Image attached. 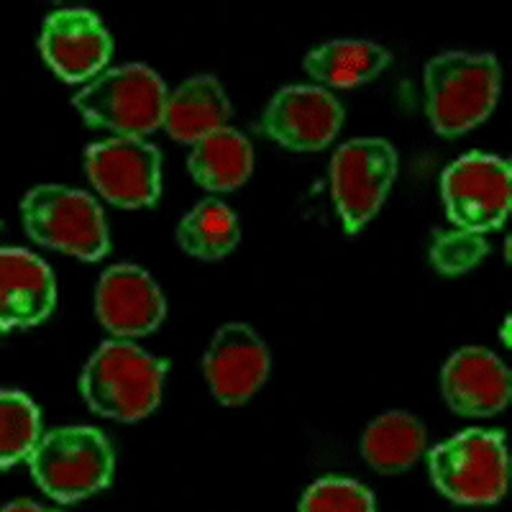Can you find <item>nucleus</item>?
Masks as SVG:
<instances>
[{
	"label": "nucleus",
	"instance_id": "obj_1",
	"mask_svg": "<svg viewBox=\"0 0 512 512\" xmlns=\"http://www.w3.org/2000/svg\"><path fill=\"white\" fill-rule=\"evenodd\" d=\"M164 377L167 361L118 338L95 349L82 369L80 390L95 413L131 423L157 410Z\"/></svg>",
	"mask_w": 512,
	"mask_h": 512
},
{
	"label": "nucleus",
	"instance_id": "obj_2",
	"mask_svg": "<svg viewBox=\"0 0 512 512\" xmlns=\"http://www.w3.org/2000/svg\"><path fill=\"white\" fill-rule=\"evenodd\" d=\"M29 469L49 497L75 502L111 484L116 456L108 436L93 425H62L36 441Z\"/></svg>",
	"mask_w": 512,
	"mask_h": 512
},
{
	"label": "nucleus",
	"instance_id": "obj_3",
	"mask_svg": "<svg viewBox=\"0 0 512 512\" xmlns=\"http://www.w3.org/2000/svg\"><path fill=\"white\" fill-rule=\"evenodd\" d=\"M500 95L495 54L443 52L425 64V100L438 134L456 136L482 123Z\"/></svg>",
	"mask_w": 512,
	"mask_h": 512
},
{
	"label": "nucleus",
	"instance_id": "obj_4",
	"mask_svg": "<svg viewBox=\"0 0 512 512\" xmlns=\"http://www.w3.org/2000/svg\"><path fill=\"white\" fill-rule=\"evenodd\" d=\"M167 95L162 77L152 67L134 62L95 75L75 95V108L90 126L141 139L162 126Z\"/></svg>",
	"mask_w": 512,
	"mask_h": 512
},
{
	"label": "nucleus",
	"instance_id": "obj_5",
	"mask_svg": "<svg viewBox=\"0 0 512 512\" xmlns=\"http://www.w3.org/2000/svg\"><path fill=\"white\" fill-rule=\"evenodd\" d=\"M441 495L461 505H492L507 492L505 433L469 428L438 443L428 456Z\"/></svg>",
	"mask_w": 512,
	"mask_h": 512
},
{
	"label": "nucleus",
	"instance_id": "obj_6",
	"mask_svg": "<svg viewBox=\"0 0 512 512\" xmlns=\"http://www.w3.org/2000/svg\"><path fill=\"white\" fill-rule=\"evenodd\" d=\"M26 231L34 241L95 262L108 251V223L98 200L67 185H36L26 192Z\"/></svg>",
	"mask_w": 512,
	"mask_h": 512
},
{
	"label": "nucleus",
	"instance_id": "obj_7",
	"mask_svg": "<svg viewBox=\"0 0 512 512\" xmlns=\"http://www.w3.org/2000/svg\"><path fill=\"white\" fill-rule=\"evenodd\" d=\"M397 175L390 141L361 136L341 144L331 157V192L346 233H359L382 208Z\"/></svg>",
	"mask_w": 512,
	"mask_h": 512
},
{
	"label": "nucleus",
	"instance_id": "obj_8",
	"mask_svg": "<svg viewBox=\"0 0 512 512\" xmlns=\"http://www.w3.org/2000/svg\"><path fill=\"white\" fill-rule=\"evenodd\" d=\"M441 192L456 226L472 233L492 231L510 210V162L495 154H464L443 172Z\"/></svg>",
	"mask_w": 512,
	"mask_h": 512
},
{
	"label": "nucleus",
	"instance_id": "obj_9",
	"mask_svg": "<svg viewBox=\"0 0 512 512\" xmlns=\"http://www.w3.org/2000/svg\"><path fill=\"white\" fill-rule=\"evenodd\" d=\"M85 167L95 190L123 208L154 205L162 192V152L136 136L90 144Z\"/></svg>",
	"mask_w": 512,
	"mask_h": 512
},
{
	"label": "nucleus",
	"instance_id": "obj_10",
	"mask_svg": "<svg viewBox=\"0 0 512 512\" xmlns=\"http://www.w3.org/2000/svg\"><path fill=\"white\" fill-rule=\"evenodd\" d=\"M39 47L54 72L67 82H82L108 64L113 36L90 8H59L44 21Z\"/></svg>",
	"mask_w": 512,
	"mask_h": 512
},
{
	"label": "nucleus",
	"instance_id": "obj_11",
	"mask_svg": "<svg viewBox=\"0 0 512 512\" xmlns=\"http://www.w3.org/2000/svg\"><path fill=\"white\" fill-rule=\"evenodd\" d=\"M344 108L336 95L313 85H290L274 93L264 111L262 128L277 144L297 152L323 149L338 134Z\"/></svg>",
	"mask_w": 512,
	"mask_h": 512
},
{
	"label": "nucleus",
	"instance_id": "obj_12",
	"mask_svg": "<svg viewBox=\"0 0 512 512\" xmlns=\"http://www.w3.org/2000/svg\"><path fill=\"white\" fill-rule=\"evenodd\" d=\"M269 349L246 323H226L210 338L203 372L210 390L223 405H241L269 377Z\"/></svg>",
	"mask_w": 512,
	"mask_h": 512
},
{
	"label": "nucleus",
	"instance_id": "obj_13",
	"mask_svg": "<svg viewBox=\"0 0 512 512\" xmlns=\"http://www.w3.org/2000/svg\"><path fill=\"white\" fill-rule=\"evenodd\" d=\"M95 310L100 323L116 336H144L159 328L167 315V300L144 267L113 264L98 282Z\"/></svg>",
	"mask_w": 512,
	"mask_h": 512
},
{
	"label": "nucleus",
	"instance_id": "obj_14",
	"mask_svg": "<svg viewBox=\"0 0 512 512\" xmlns=\"http://www.w3.org/2000/svg\"><path fill=\"white\" fill-rule=\"evenodd\" d=\"M57 305V282L49 264L29 249L0 246V331L29 328Z\"/></svg>",
	"mask_w": 512,
	"mask_h": 512
},
{
	"label": "nucleus",
	"instance_id": "obj_15",
	"mask_svg": "<svg viewBox=\"0 0 512 512\" xmlns=\"http://www.w3.org/2000/svg\"><path fill=\"white\" fill-rule=\"evenodd\" d=\"M443 397L461 415H495L510 400L505 361L482 346H464L451 354L441 372Z\"/></svg>",
	"mask_w": 512,
	"mask_h": 512
},
{
	"label": "nucleus",
	"instance_id": "obj_16",
	"mask_svg": "<svg viewBox=\"0 0 512 512\" xmlns=\"http://www.w3.org/2000/svg\"><path fill=\"white\" fill-rule=\"evenodd\" d=\"M228 118H231V103L223 93L221 82L213 75H192L167 95L162 123L172 139L195 144L226 126Z\"/></svg>",
	"mask_w": 512,
	"mask_h": 512
},
{
	"label": "nucleus",
	"instance_id": "obj_17",
	"mask_svg": "<svg viewBox=\"0 0 512 512\" xmlns=\"http://www.w3.org/2000/svg\"><path fill=\"white\" fill-rule=\"evenodd\" d=\"M187 167L195 182L208 190H233L249 180L254 167V146L241 131L223 126L195 141Z\"/></svg>",
	"mask_w": 512,
	"mask_h": 512
},
{
	"label": "nucleus",
	"instance_id": "obj_18",
	"mask_svg": "<svg viewBox=\"0 0 512 512\" xmlns=\"http://www.w3.org/2000/svg\"><path fill=\"white\" fill-rule=\"evenodd\" d=\"M390 62L392 54L379 47L377 41L333 39L308 52L305 70L333 88H356L377 77Z\"/></svg>",
	"mask_w": 512,
	"mask_h": 512
},
{
	"label": "nucleus",
	"instance_id": "obj_19",
	"mask_svg": "<svg viewBox=\"0 0 512 512\" xmlns=\"http://www.w3.org/2000/svg\"><path fill=\"white\" fill-rule=\"evenodd\" d=\"M425 451V428L415 415L390 410L367 425L361 436V454L384 474H397L413 466Z\"/></svg>",
	"mask_w": 512,
	"mask_h": 512
},
{
	"label": "nucleus",
	"instance_id": "obj_20",
	"mask_svg": "<svg viewBox=\"0 0 512 512\" xmlns=\"http://www.w3.org/2000/svg\"><path fill=\"white\" fill-rule=\"evenodd\" d=\"M239 218L221 200H203L192 205L177 226V241L187 254L198 259H223L239 244Z\"/></svg>",
	"mask_w": 512,
	"mask_h": 512
},
{
	"label": "nucleus",
	"instance_id": "obj_21",
	"mask_svg": "<svg viewBox=\"0 0 512 512\" xmlns=\"http://www.w3.org/2000/svg\"><path fill=\"white\" fill-rule=\"evenodd\" d=\"M41 438L39 408L26 392L0 390V469L29 459Z\"/></svg>",
	"mask_w": 512,
	"mask_h": 512
},
{
	"label": "nucleus",
	"instance_id": "obj_22",
	"mask_svg": "<svg viewBox=\"0 0 512 512\" xmlns=\"http://www.w3.org/2000/svg\"><path fill=\"white\" fill-rule=\"evenodd\" d=\"M300 512H377L374 495L354 479H318L300 500Z\"/></svg>",
	"mask_w": 512,
	"mask_h": 512
},
{
	"label": "nucleus",
	"instance_id": "obj_23",
	"mask_svg": "<svg viewBox=\"0 0 512 512\" xmlns=\"http://www.w3.org/2000/svg\"><path fill=\"white\" fill-rule=\"evenodd\" d=\"M0 512H59V510H52V507H44L39 505V502H31V500H16V502H8Z\"/></svg>",
	"mask_w": 512,
	"mask_h": 512
}]
</instances>
